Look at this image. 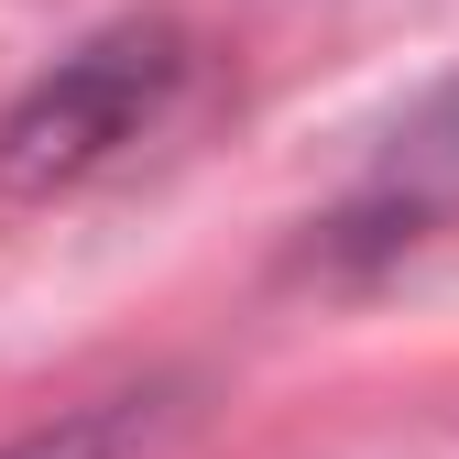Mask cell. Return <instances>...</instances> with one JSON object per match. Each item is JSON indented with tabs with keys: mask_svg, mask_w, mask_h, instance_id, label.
Segmentation results:
<instances>
[{
	"mask_svg": "<svg viewBox=\"0 0 459 459\" xmlns=\"http://www.w3.org/2000/svg\"><path fill=\"white\" fill-rule=\"evenodd\" d=\"M186 66H197V44L176 22H109L77 55H55L0 109V197H55V186H88L99 164H121L176 109Z\"/></svg>",
	"mask_w": 459,
	"mask_h": 459,
	"instance_id": "obj_1",
	"label": "cell"
},
{
	"mask_svg": "<svg viewBox=\"0 0 459 459\" xmlns=\"http://www.w3.org/2000/svg\"><path fill=\"white\" fill-rule=\"evenodd\" d=\"M437 230H459V77L427 88L405 121L372 143V164L351 176V197L317 219V252L328 263H383V252L437 241Z\"/></svg>",
	"mask_w": 459,
	"mask_h": 459,
	"instance_id": "obj_2",
	"label": "cell"
},
{
	"mask_svg": "<svg viewBox=\"0 0 459 459\" xmlns=\"http://www.w3.org/2000/svg\"><path fill=\"white\" fill-rule=\"evenodd\" d=\"M132 437H143V394H109V405H77V416L12 437L0 459H132Z\"/></svg>",
	"mask_w": 459,
	"mask_h": 459,
	"instance_id": "obj_3",
	"label": "cell"
}]
</instances>
